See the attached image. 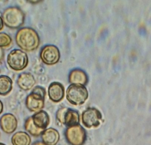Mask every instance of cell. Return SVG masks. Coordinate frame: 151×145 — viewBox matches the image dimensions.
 I'll list each match as a JSON object with an SVG mask.
<instances>
[{
	"instance_id": "484cf974",
	"label": "cell",
	"mask_w": 151,
	"mask_h": 145,
	"mask_svg": "<svg viewBox=\"0 0 151 145\" xmlns=\"http://www.w3.org/2000/svg\"><path fill=\"white\" fill-rule=\"evenodd\" d=\"M0 72H1V70H0Z\"/></svg>"
},
{
	"instance_id": "e0dca14e",
	"label": "cell",
	"mask_w": 151,
	"mask_h": 145,
	"mask_svg": "<svg viewBox=\"0 0 151 145\" xmlns=\"http://www.w3.org/2000/svg\"><path fill=\"white\" fill-rule=\"evenodd\" d=\"M13 81L7 76H0V95L6 96L13 89Z\"/></svg>"
},
{
	"instance_id": "5bb4252c",
	"label": "cell",
	"mask_w": 151,
	"mask_h": 145,
	"mask_svg": "<svg viewBox=\"0 0 151 145\" xmlns=\"http://www.w3.org/2000/svg\"><path fill=\"white\" fill-rule=\"evenodd\" d=\"M41 138L46 145H56L60 140V136L58 131L50 128L42 132Z\"/></svg>"
},
{
	"instance_id": "5b68a950",
	"label": "cell",
	"mask_w": 151,
	"mask_h": 145,
	"mask_svg": "<svg viewBox=\"0 0 151 145\" xmlns=\"http://www.w3.org/2000/svg\"><path fill=\"white\" fill-rule=\"evenodd\" d=\"M7 63L11 69L17 71H21L27 66L28 57L24 51L15 49L7 56Z\"/></svg>"
},
{
	"instance_id": "3957f363",
	"label": "cell",
	"mask_w": 151,
	"mask_h": 145,
	"mask_svg": "<svg viewBox=\"0 0 151 145\" xmlns=\"http://www.w3.org/2000/svg\"><path fill=\"white\" fill-rule=\"evenodd\" d=\"M45 89L41 86H36L28 95L26 100V106L28 110L32 112H37L44 108Z\"/></svg>"
},
{
	"instance_id": "9c48e42d",
	"label": "cell",
	"mask_w": 151,
	"mask_h": 145,
	"mask_svg": "<svg viewBox=\"0 0 151 145\" xmlns=\"http://www.w3.org/2000/svg\"><path fill=\"white\" fill-rule=\"evenodd\" d=\"M101 118L102 115L100 112L94 108H88L82 115L83 124L88 128L99 126Z\"/></svg>"
},
{
	"instance_id": "52a82bcc",
	"label": "cell",
	"mask_w": 151,
	"mask_h": 145,
	"mask_svg": "<svg viewBox=\"0 0 151 145\" xmlns=\"http://www.w3.org/2000/svg\"><path fill=\"white\" fill-rule=\"evenodd\" d=\"M68 142L71 145H83L86 140V133L80 125L68 127L65 132Z\"/></svg>"
},
{
	"instance_id": "6da1fadb",
	"label": "cell",
	"mask_w": 151,
	"mask_h": 145,
	"mask_svg": "<svg viewBox=\"0 0 151 145\" xmlns=\"http://www.w3.org/2000/svg\"><path fill=\"white\" fill-rule=\"evenodd\" d=\"M17 45L26 52H32L36 50L40 45V39L34 29L30 27L22 28L15 36Z\"/></svg>"
},
{
	"instance_id": "7c38bea8",
	"label": "cell",
	"mask_w": 151,
	"mask_h": 145,
	"mask_svg": "<svg viewBox=\"0 0 151 145\" xmlns=\"http://www.w3.org/2000/svg\"><path fill=\"white\" fill-rule=\"evenodd\" d=\"M17 84L23 91L31 90L36 84L34 76L30 73H23L17 79Z\"/></svg>"
},
{
	"instance_id": "9a60e30c",
	"label": "cell",
	"mask_w": 151,
	"mask_h": 145,
	"mask_svg": "<svg viewBox=\"0 0 151 145\" xmlns=\"http://www.w3.org/2000/svg\"><path fill=\"white\" fill-rule=\"evenodd\" d=\"M69 81L71 84H74L84 86L88 82V76L82 70L74 69L69 74Z\"/></svg>"
},
{
	"instance_id": "ffe728a7",
	"label": "cell",
	"mask_w": 151,
	"mask_h": 145,
	"mask_svg": "<svg viewBox=\"0 0 151 145\" xmlns=\"http://www.w3.org/2000/svg\"><path fill=\"white\" fill-rule=\"evenodd\" d=\"M4 58V51L3 49L0 48V62H1Z\"/></svg>"
},
{
	"instance_id": "ac0fdd59",
	"label": "cell",
	"mask_w": 151,
	"mask_h": 145,
	"mask_svg": "<svg viewBox=\"0 0 151 145\" xmlns=\"http://www.w3.org/2000/svg\"><path fill=\"white\" fill-rule=\"evenodd\" d=\"M24 128L32 136L35 137H38L42 134V132L44 131L43 130H41L39 128H37L35 125L32 117L28 118L27 120L25 122L24 124Z\"/></svg>"
},
{
	"instance_id": "ba28073f",
	"label": "cell",
	"mask_w": 151,
	"mask_h": 145,
	"mask_svg": "<svg viewBox=\"0 0 151 145\" xmlns=\"http://www.w3.org/2000/svg\"><path fill=\"white\" fill-rule=\"evenodd\" d=\"M40 57L44 63L47 65H53L59 61L60 52L55 45H47L41 49Z\"/></svg>"
},
{
	"instance_id": "2e32d148",
	"label": "cell",
	"mask_w": 151,
	"mask_h": 145,
	"mask_svg": "<svg viewBox=\"0 0 151 145\" xmlns=\"http://www.w3.org/2000/svg\"><path fill=\"white\" fill-rule=\"evenodd\" d=\"M12 143L13 145H30L31 138L27 133L18 131L13 136Z\"/></svg>"
},
{
	"instance_id": "8992f818",
	"label": "cell",
	"mask_w": 151,
	"mask_h": 145,
	"mask_svg": "<svg viewBox=\"0 0 151 145\" xmlns=\"http://www.w3.org/2000/svg\"><path fill=\"white\" fill-rule=\"evenodd\" d=\"M56 118L60 123L68 127L79 125L80 121L78 112L66 107L61 108L57 111Z\"/></svg>"
},
{
	"instance_id": "7402d4cb",
	"label": "cell",
	"mask_w": 151,
	"mask_h": 145,
	"mask_svg": "<svg viewBox=\"0 0 151 145\" xmlns=\"http://www.w3.org/2000/svg\"><path fill=\"white\" fill-rule=\"evenodd\" d=\"M4 110V104L2 103V102L0 100V115L2 113Z\"/></svg>"
},
{
	"instance_id": "44dd1931",
	"label": "cell",
	"mask_w": 151,
	"mask_h": 145,
	"mask_svg": "<svg viewBox=\"0 0 151 145\" xmlns=\"http://www.w3.org/2000/svg\"><path fill=\"white\" fill-rule=\"evenodd\" d=\"M4 22H3L2 19L1 17H0V31H2V30L4 29Z\"/></svg>"
},
{
	"instance_id": "7a4b0ae2",
	"label": "cell",
	"mask_w": 151,
	"mask_h": 145,
	"mask_svg": "<svg viewBox=\"0 0 151 145\" xmlns=\"http://www.w3.org/2000/svg\"><path fill=\"white\" fill-rule=\"evenodd\" d=\"M1 18L6 27L11 29H17L23 25L25 15L19 7H9L4 11Z\"/></svg>"
},
{
	"instance_id": "cb8c5ba5",
	"label": "cell",
	"mask_w": 151,
	"mask_h": 145,
	"mask_svg": "<svg viewBox=\"0 0 151 145\" xmlns=\"http://www.w3.org/2000/svg\"><path fill=\"white\" fill-rule=\"evenodd\" d=\"M32 145H46L43 142H40V141H39V142H36L34 143Z\"/></svg>"
},
{
	"instance_id": "30bf717a",
	"label": "cell",
	"mask_w": 151,
	"mask_h": 145,
	"mask_svg": "<svg viewBox=\"0 0 151 145\" xmlns=\"http://www.w3.org/2000/svg\"><path fill=\"white\" fill-rule=\"evenodd\" d=\"M0 127L6 134H12L18 127V120L12 113H6L0 118Z\"/></svg>"
},
{
	"instance_id": "277c9868",
	"label": "cell",
	"mask_w": 151,
	"mask_h": 145,
	"mask_svg": "<svg viewBox=\"0 0 151 145\" xmlns=\"http://www.w3.org/2000/svg\"><path fill=\"white\" fill-rule=\"evenodd\" d=\"M88 97V93L85 86L81 84H70L66 91V99L75 105L84 103Z\"/></svg>"
},
{
	"instance_id": "d6986e66",
	"label": "cell",
	"mask_w": 151,
	"mask_h": 145,
	"mask_svg": "<svg viewBox=\"0 0 151 145\" xmlns=\"http://www.w3.org/2000/svg\"><path fill=\"white\" fill-rule=\"evenodd\" d=\"M12 39L10 35L5 32H0V48H6L12 43Z\"/></svg>"
},
{
	"instance_id": "603a6c76",
	"label": "cell",
	"mask_w": 151,
	"mask_h": 145,
	"mask_svg": "<svg viewBox=\"0 0 151 145\" xmlns=\"http://www.w3.org/2000/svg\"><path fill=\"white\" fill-rule=\"evenodd\" d=\"M28 2L31 3V4H37L39 2H40V1H36V0L35 1V0H33V1H28Z\"/></svg>"
},
{
	"instance_id": "d4e9b609",
	"label": "cell",
	"mask_w": 151,
	"mask_h": 145,
	"mask_svg": "<svg viewBox=\"0 0 151 145\" xmlns=\"http://www.w3.org/2000/svg\"><path fill=\"white\" fill-rule=\"evenodd\" d=\"M0 145H5V144H2V143H0Z\"/></svg>"
},
{
	"instance_id": "8fae6325",
	"label": "cell",
	"mask_w": 151,
	"mask_h": 145,
	"mask_svg": "<svg viewBox=\"0 0 151 145\" xmlns=\"http://www.w3.org/2000/svg\"><path fill=\"white\" fill-rule=\"evenodd\" d=\"M48 96L52 102L58 103L62 101L65 96V88L62 84L54 82L50 84L48 90Z\"/></svg>"
},
{
	"instance_id": "4fadbf2b",
	"label": "cell",
	"mask_w": 151,
	"mask_h": 145,
	"mask_svg": "<svg viewBox=\"0 0 151 145\" xmlns=\"http://www.w3.org/2000/svg\"><path fill=\"white\" fill-rule=\"evenodd\" d=\"M31 117L34 124L37 128L43 131L47 129L50 123V118L47 112L43 110L39 111Z\"/></svg>"
}]
</instances>
